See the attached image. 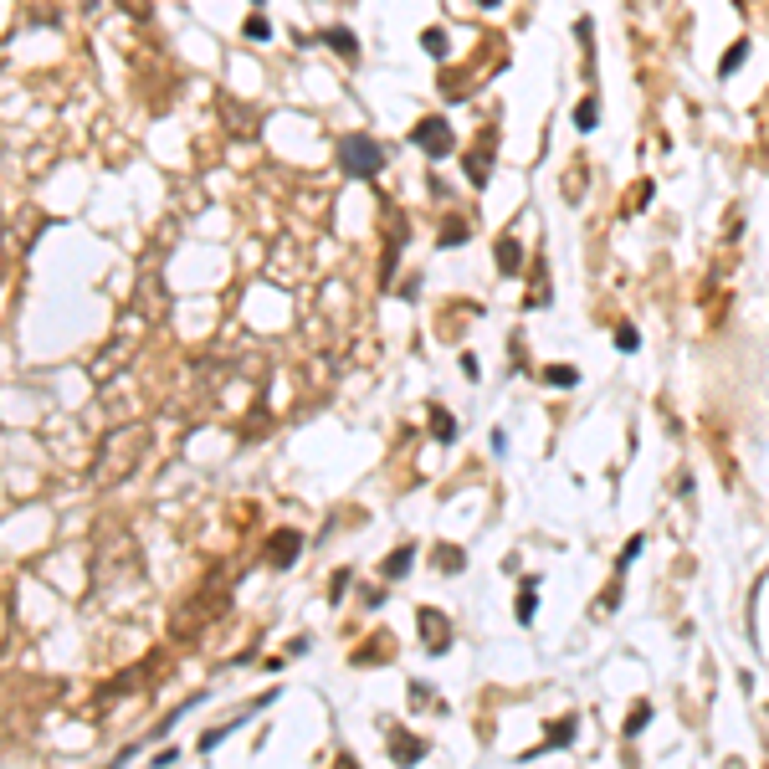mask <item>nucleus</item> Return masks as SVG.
<instances>
[{
  "instance_id": "nucleus-1",
  "label": "nucleus",
  "mask_w": 769,
  "mask_h": 769,
  "mask_svg": "<svg viewBox=\"0 0 769 769\" xmlns=\"http://www.w3.org/2000/svg\"><path fill=\"white\" fill-rule=\"evenodd\" d=\"M338 164H344V175H354V180H374L385 169V149L374 144V139H364V134H349L344 144H338Z\"/></svg>"
},
{
  "instance_id": "nucleus-2",
  "label": "nucleus",
  "mask_w": 769,
  "mask_h": 769,
  "mask_svg": "<svg viewBox=\"0 0 769 769\" xmlns=\"http://www.w3.org/2000/svg\"><path fill=\"white\" fill-rule=\"evenodd\" d=\"M411 144L426 154V159H447V154H457V134H451V123L441 119V113H431V119H421L411 128Z\"/></svg>"
},
{
  "instance_id": "nucleus-3",
  "label": "nucleus",
  "mask_w": 769,
  "mask_h": 769,
  "mask_svg": "<svg viewBox=\"0 0 769 769\" xmlns=\"http://www.w3.org/2000/svg\"><path fill=\"white\" fill-rule=\"evenodd\" d=\"M421 636H426V651H431V657H441V651L451 646V621L436 616V610L426 605V610H421Z\"/></svg>"
},
{
  "instance_id": "nucleus-4",
  "label": "nucleus",
  "mask_w": 769,
  "mask_h": 769,
  "mask_svg": "<svg viewBox=\"0 0 769 769\" xmlns=\"http://www.w3.org/2000/svg\"><path fill=\"white\" fill-rule=\"evenodd\" d=\"M297 549H303V533H297V528H282V533H272L267 559H272L277 569H288V564H297Z\"/></svg>"
},
{
  "instance_id": "nucleus-5",
  "label": "nucleus",
  "mask_w": 769,
  "mask_h": 769,
  "mask_svg": "<svg viewBox=\"0 0 769 769\" xmlns=\"http://www.w3.org/2000/svg\"><path fill=\"white\" fill-rule=\"evenodd\" d=\"M411 564H415V544H400V549H390V559L380 564V575L385 580H406Z\"/></svg>"
},
{
  "instance_id": "nucleus-6",
  "label": "nucleus",
  "mask_w": 769,
  "mask_h": 769,
  "mask_svg": "<svg viewBox=\"0 0 769 769\" xmlns=\"http://www.w3.org/2000/svg\"><path fill=\"white\" fill-rule=\"evenodd\" d=\"M390 754H395L400 764H415V759H426V738H411V734H395L390 738Z\"/></svg>"
},
{
  "instance_id": "nucleus-7",
  "label": "nucleus",
  "mask_w": 769,
  "mask_h": 769,
  "mask_svg": "<svg viewBox=\"0 0 769 769\" xmlns=\"http://www.w3.org/2000/svg\"><path fill=\"white\" fill-rule=\"evenodd\" d=\"M431 436L441 441V447H451V441H457V415L441 411V406H431Z\"/></svg>"
},
{
  "instance_id": "nucleus-8",
  "label": "nucleus",
  "mask_w": 769,
  "mask_h": 769,
  "mask_svg": "<svg viewBox=\"0 0 769 769\" xmlns=\"http://www.w3.org/2000/svg\"><path fill=\"white\" fill-rule=\"evenodd\" d=\"M559 744H575V718H559V723L549 728V738H544L533 754H549V749H559ZM533 754H528V759H533Z\"/></svg>"
},
{
  "instance_id": "nucleus-9",
  "label": "nucleus",
  "mask_w": 769,
  "mask_h": 769,
  "mask_svg": "<svg viewBox=\"0 0 769 769\" xmlns=\"http://www.w3.org/2000/svg\"><path fill=\"white\" fill-rule=\"evenodd\" d=\"M436 569H447V575H462V569H467V554L457 549V544H436Z\"/></svg>"
},
{
  "instance_id": "nucleus-10",
  "label": "nucleus",
  "mask_w": 769,
  "mask_h": 769,
  "mask_svg": "<svg viewBox=\"0 0 769 769\" xmlns=\"http://www.w3.org/2000/svg\"><path fill=\"white\" fill-rule=\"evenodd\" d=\"M518 257H524V252H518V241L503 236V241H498V267H503V277H524V272H518Z\"/></svg>"
},
{
  "instance_id": "nucleus-11",
  "label": "nucleus",
  "mask_w": 769,
  "mask_h": 769,
  "mask_svg": "<svg viewBox=\"0 0 769 769\" xmlns=\"http://www.w3.org/2000/svg\"><path fill=\"white\" fill-rule=\"evenodd\" d=\"M533 595H539V580H524V590H518V621L524 625H533V610H539V600H533Z\"/></svg>"
},
{
  "instance_id": "nucleus-12",
  "label": "nucleus",
  "mask_w": 769,
  "mask_h": 769,
  "mask_svg": "<svg viewBox=\"0 0 769 769\" xmlns=\"http://www.w3.org/2000/svg\"><path fill=\"white\" fill-rule=\"evenodd\" d=\"M323 42H329L334 51H344V57H354V51H359L354 31H344V26H329V31H323Z\"/></svg>"
},
{
  "instance_id": "nucleus-13",
  "label": "nucleus",
  "mask_w": 769,
  "mask_h": 769,
  "mask_svg": "<svg viewBox=\"0 0 769 769\" xmlns=\"http://www.w3.org/2000/svg\"><path fill=\"white\" fill-rule=\"evenodd\" d=\"M744 62H749V42H734V46H728L723 57H718V72L728 77V72H738V67H744Z\"/></svg>"
},
{
  "instance_id": "nucleus-14",
  "label": "nucleus",
  "mask_w": 769,
  "mask_h": 769,
  "mask_svg": "<svg viewBox=\"0 0 769 769\" xmlns=\"http://www.w3.org/2000/svg\"><path fill=\"white\" fill-rule=\"evenodd\" d=\"M487 175H492V154H467V180L487 185Z\"/></svg>"
},
{
  "instance_id": "nucleus-15",
  "label": "nucleus",
  "mask_w": 769,
  "mask_h": 769,
  "mask_svg": "<svg viewBox=\"0 0 769 769\" xmlns=\"http://www.w3.org/2000/svg\"><path fill=\"white\" fill-rule=\"evenodd\" d=\"M241 36H246V42H267V36H272V26H267L262 10H252V16L241 21Z\"/></svg>"
},
{
  "instance_id": "nucleus-16",
  "label": "nucleus",
  "mask_w": 769,
  "mask_h": 769,
  "mask_svg": "<svg viewBox=\"0 0 769 769\" xmlns=\"http://www.w3.org/2000/svg\"><path fill=\"white\" fill-rule=\"evenodd\" d=\"M646 549V533H631V539H625V549H621V559H616V575H625V569L636 564V554Z\"/></svg>"
},
{
  "instance_id": "nucleus-17",
  "label": "nucleus",
  "mask_w": 769,
  "mask_h": 769,
  "mask_svg": "<svg viewBox=\"0 0 769 769\" xmlns=\"http://www.w3.org/2000/svg\"><path fill=\"white\" fill-rule=\"evenodd\" d=\"M544 380L569 390V385H580V370H575V364H549V370H544Z\"/></svg>"
},
{
  "instance_id": "nucleus-18",
  "label": "nucleus",
  "mask_w": 769,
  "mask_h": 769,
  "mask_svg": "<svg viewBox=\"0 0 769 769\" xmlns=\"http://www.w3.org/2000/svg\"><path fill=\"white\" fill-rule=\"evenodd\" d=\"M595 123H600V113H595V103H580V108H575V128H580V134H590Z\"/></svg>"
},
{
  "instance_id": "nucleus-19",
  "label": "nucleus",
  "mask_w": 769,
  "mask_h": 769,
  "mask_svg": "<svg viewBox=\"0 0 769 769\" xmlns=\"http://www.w3.org/2000/svg\"><path fill=\"white\" fill-rule=\"evenodd\" d=\"M636 344H641V334H636L631 323H621V329H616V349H621V354H636Z\"/></svg>"
},
{
  "instance_id": "nucleus-20",
  "label": "nucleus",
  "mask_w": 769,
  "mask_h": 769,
  "mask_svg": "<svg viewBox=\"0 0 769 769\" xmlns=\"http://www.w3.org/2000/svg\"><path fill=\"white\" fill-rule=\"evenodd\" d=\"M467 236H472V231H467V226H462V221H451V226H447V231H441V236H436V241H441V246H467Z\"/></svg>"
},
{
  "instance_id": "nucleus-21",
  "label": "nucleus",
  "mask_w": 769,
  "mask_h": 769,
  "mask_svg": "<svg viewBox=\"0 0 769 769\" xmlns=\"http://www.w3.org/2000/svg\"><path fill=\"white\" fill-rule=\"evenodd\" d=\"M226 734H236V723H226V728H211V734L200 738V754H211V749H216V744H221Z\"/></svg>"
},
{
  "instance_id": "nucleus-22",
  "label": "nucleus",
  "mask_w": 769,
  "mask_h": 769,
  "mask_svg": "<svg viewBox=\"0 0 769 769\" xmlns=\"http://www.w3.org/2000/svg\"><path fill=\"white\" fill-rule=\"evenodd\" d=\"M646 718H651V702H641V708L631 713V723H625V734H641V728H646Z\"/></svg>"
},
{
  "instance_id": "nucleus-23",
  "label": "nucleus",
  "mask_w": 769,
  "mask_h": 769,
  "mask_svg": "<svg viewBox=\"0 0 769 769\" xmlns=\"http://www.w3.org/2000/svg\"><path fill=\"white\" fill-rule=\"evenodd\" d=\"M349 580H354V575H349V569H338V575L329 580V595H334V600H344V590H349Z\"/></svg>"
},
{
  "instance_id": "nucleus-24",
  "label": "nucleus",
  "mask_w": 769,
  "mask_h": 769,
  "mask_svg": "<svg viewBox=\"0 0 769 769\" xmlns=\"http://www.w3.org/2000/svg\"><path fill=\"white\" fill-rule=\"evenodd\" d=\"M421 46L431 51V57H441V51H447V36H441V31H426V36H421Z\"/></svg>"
},
{
  "instance_id": "nucleus-25",
  "label": "nucleus",
  "mask_w": 769,
  "mask_h": 769,
  "mask_svg": "<svg viewBox=\"0 0 769 769\" xmlns=\"http://www.w3.org/2000/svg\"><path fill=\"white\" fill-rule=\"evenodd\" d=\"M477 6H487V10H492V6H503V0H477Z\"/></svg>"
}]
</instances>
